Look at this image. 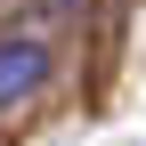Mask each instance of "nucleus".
Wrapping results in <instances>:
<instances>
[{
  "instance_id": "nucleus-1",
  "label": "nucleus",
  "mask_w": 146,
  "mask_h": 146,
  "mask_svg": "<svg viewBox=\"0 0 146 146\" xmlns=\"http://www.w3.org/2000/svg\"><path fill=\"white\" fill-rule=\"evenodd\" d=\"M41 81H49V41H33V33H0V114L25 106Z\"/></svg>"
},
{
  "instance_id": "nucleus-2",
  "label": "nucleus",
  "mask_w": 146,
  "mask_h": 146,
  "mask_svg": "<svg viewBox=\"0 0 146 146\" xmlns=\"http://www.w3.org/2000/svg\"><path fill=\"white\" fill-rule=\"evenodd\" d=\"M41 8H49V16H81L89 0H41Z\"/></svg>"
}]
</instances>
